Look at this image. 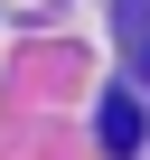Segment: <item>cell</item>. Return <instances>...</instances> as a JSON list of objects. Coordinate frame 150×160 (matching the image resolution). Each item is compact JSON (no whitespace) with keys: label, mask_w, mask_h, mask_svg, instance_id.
Instances as JSON below:
<instances>
[{"label":"cell","mask_w":150,"mask_h":160,"mask_svg":"<svg viewBox=\"0 0 150 160\" xmlns=\"http://www.w3.org/2000/svg\"><path fill=\"white\" fill-rule=\"evenodd\" d=\"M103 151H113V160L141 151V104H131V94H103Z\"/></svg>","instance_id":"cell-1"},{"label":"cell","mask_w":150,"mask_h":160,"mask_svg":"<svg viewBox=\"0 0 150 160\" xmlns=\"http://www.w3.org/2000/svg\"><path fill=\"white\" fill-rule=\"evenodd\" d=\"M122 38H131V66H141V85H150V0H122Z\"/></svg>","instance_id":"cell-2"}]
</instances>
